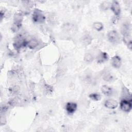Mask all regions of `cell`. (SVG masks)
Masks as SVG:
<instances>
[{
	"label": "cell",
	"mask_w": 132,
	"mask_h": 132,
	"mask_svg": "<svg viewBox=\"0 0 132 132\" xmlns=\"http://www.w3.org/2000/svg\"><path fill=\"white\" fill-rule=\"evenodd\" d=\"M93 27L96 30L100 31L103 29L104 26H103V24L101 22H96L93 24Z\"/></svg>",
	"instance_id": "9a60e30c"
},
{
	"label": "cell",
	"mask_w": 132,
	"mask_h": 132,
	"mask_svg": "<svg viewBox=\"0 0 132 132\" xmlns=\"http://www.w3.org/2000/svg\"><path fill=\"white\" fill-rule=\"evenodd\" d=\"M49 20L50 21V22L53 24H54L56 22V19L55 16H54L53 15L49 16Z\"/></svg>",
	"instance_id": "44dd1931"
},
{
	"label": "cell",
	"mask_w": 132,
	"mask_h": 132,
	"mask_svg": "<svg viewBox=\"0 0 132 132\" xmlns=\"http://www.w3.org/2000/svg\"><path fill=\"white\" fill-rule=\"evenodd\" d=\"M103 79L106 81L110 82L114 80L115 79V77L110 72L106 71L104 72L103 75Z\"/></svg>",
	"instance_id": "4fadbf2b"
},
{
	"label": "cell",
	"mask_w": 132,
	"mask_h": 132,
	"mask_svg": "<svg viewBox=\"0 0 132 132\" xmlns=\"http://www.w3.org/2000/svg\"><path fill=\"white\" fill-rule=\"evenodd\" d=\"M119 20V16H114L112 19H111V22L113 24H116Z\"/></svg>",
	"instance_id": "ffe728a7"
},
{
	"label": "cell",
	"mask_w": 132,
	"mask_h": 132,
	"mask_svg": "<svg viewBox=\"0 0 132 132\" xmlns=\"http://www.w3.org/2000/svg\"><path fill=\"white\" fill-rule=\"evenodd\" d=\"M120 108L124 112H129L132 108L131 100L123 98L120 102Z\"/></svg>",
	"instance_id": "5b68a950"
},
{
	"label": "cell",
	"mask_w": 132,
	"mask_h": 132,
	"mask_svg": "<svg viewBox=\"0 0 132 132\" xmlns=\"http://www.w3.org/2000/svg\"><path fill=\"white\" fill-rule=\"evenodd\" d=\"M107 38L108 41L113 44H117L120 41V37L117 31L115 30H110L108 32Z\"/></svg>",
	"instance_id": "3957f363"
},
{
	"label": "cell",
	"mask_w": 132,
	"mask_h": 132,
	"mask_svg": "<svg viewBox=\"0 0 132 132\" xmlns=\"http://www.w3.org/2000/svg\"><path fill=\"white\" fill-rule=\"evenodd\" d=\"M101 91L105 96H111L113 93V89L107 86V85H103L101 87Z\"/></svg>",
	"instance_id": "7c38bea8"
},
{
	"label": "cell",
	"mask_w": 132,
	"mask_h": 132,
	"mask_svg": "<svg viewBox=\"0 0 132 132\" xmlns=\"http://www.w3.org/2000/svg\"><path fill=\"white\" fill-rule=\"evenodd\" d=\"M94 60L93 56L90 53H86L84 56V60L85 62L90 63L92 62Z\"/></svg>",
	"instance_id": "e0dca14e"
},
{
	"label": "cell",
	"mask_w": 132,
	"mask_h": 132,
	"mask_svg": "<svg viewBox=\"0 0 132 132\" xmlns=\"http://www.w3.org/2000/svg\"><path fill=\"white\" fill-rule=\"evenodd\" d=\"M91 42V38L89 35H86L82 37V42L88 45L90 44Z\"/></svg>",
	"instance_id": "d6986e66"
},
{
	"label": "cell",
	"mask_w": 132,
	"mask_h": 132,
	"mask_svg": "<svg viewBox=\"0 0 132 132\" xmlns=\"http://www.w3.org/2000/svg\"><path fill=\"white\" fill-rule=\"evenodd\" d=\"M110 5H111V3H109L108 2H103L101 4L100 8L103 11L107 10L109 8H110Z\"/></svg>",
	"instance_id": "ac0fdd59"
},
{
	"label": "cell",
	"mask_w": 132,
	"mask_h": 132,
	"mask_svg": "<svg viewBox=\"0 0 132 132\" xmlns=\"http://www.w3.org/2000/svg\"><path fill=\"white\" fill-rule=\"evenodd\" d=\"M104 106L109 109H116L118 106V102L113 99H108L105 102Z\"/></svg>",
	"instance_id": "9c48e42d"
},
{
	"label": "cell",
	"mask_w": 132,
	"mask_h": 132,
	"mask_svg": "<svg viewBox=\"0 0 132 132\" xmlns=\"http://www.w3.org/2000/svg\"><path fill=\"white\" fill-rule=\"evenodd\" d=\"M110 9L113 12L115 16H119L121 13V8L119 3L116 1H114L111 3Z\"/></svg>",
	"instance_id": "8992f818"
},
{
	"label": "cell",
	"mask_w": 132,
	"mask_h": 132,
	"mask_svg": "<svg viewBox=\"0 0 132 132\" xmlns=\"http://www.w3.org/2000/svg\"><path fill=\"white\" fill-rule=\"evenodd\" d=\"M111 63L114 68H119L122 63L121 58L119 56H114L111 59Z\"/></svg>",
	"instance_id": "8fae6325"
},
{
	"label": "cell",
	"mask_w": 132,
	"mask_h": 132,
	"mask_svg": "<svg viewBox=\"0 0 132 132\" xmlns=\"http://www.w3.org/2000/svg\"><path fill=\"white\" fill-rule=\"evenodd\" d=\"M89 97L92 100L94 101H98L101 99V96L99 93H92L90 94Z\"/></svg>",
	"instance_id": "2e32d148"
},
{
	"label": "cell",
	"mask_w": 132,
	"mask_h": 132,
	"mask_svg": "<svg viewBox=\"0 0 132 132\" xmlns=\"http://www.w3.org/2000/svg\"><path fill=\"white\" fill-rule=\"evenodd\" d=\"M109 59V56L107 53L103 52H101L98 54L96 57V61L98 63H104L107 61Z\"/></svg>",
	"instance_id": "30bf717a"
},
{
	"label": "cell",
	"mask_w": 132,
	"mask_h": 132,
	"mask_svg": "<svg viewBox=\"0 0 132 132\" xmlns=\"http://www.w3.org/2000/svg\"><path fill=\"white\" fill-rule=\"evenodd\" d=\"M23 16L20 14H16L14 15V22L12 24V30L13 31H17L20 29L22 25Z\"/></svg>",
	"instance_id": "277c9868"
},
{
	"label": "cell",
	"mask_w": 132,
	"mask_h": 132,
	"mask_svg": "<svg viewBox=\"0 0 132 132\" xmlns=\"http://www.w3.org/2000/svg\"><path fill=\"white\" fill-rule=\"evenodd\" d=\"M39 44V42L37 40L35 39H32L30 40L28 42H27V46L30 49H34Z\"/></svg>",
	"instance_id": "5bb4252c"
},
{
	"label": "cell",
	"mask_w": 132,
	"mask_h": 132,
	"mask_svg": "<svg viewBox=\"0 0 132 132\" xmlns=\"http://www.w3.org/2000/svg\"><path fill=\"white\" fill-rule=\"evenodd\" d=\"M121 33L123 35V41L131 49V27L128 23H124L121 27Z\"/></svg>",
	"instance_id": "6da1fadb"
},
{
	"label": "cell",
	"mask_w": 132,
	"mask_h": 132,
	"mask_svg": "<svg viewBox=\"0 0 132 132\" xmlns=\"http://www.w3.org/2000/svg\"><path fill=\"white\" fill-rule=\"evenodd\" d=\"M77 105L75 102H68L65 105V110L67 113L69 114L74 113L77 109Z\"/></svg>",
	"instance_id": "52a82bcc"
},
{
	"label": "cell",
	"mask_w": 132,
	"mask_h": 132,
	"mask_svg": "<svg viewBox=\"0 0 132 132\" xmlns=\"http://www.w3.org/2000/svg\"><path fill=\"white\" fill-rule=\"evenodd\" d=\"M13 45L15 48L18 50L22 48V47L27 46V42L22 37H19L16 38V40L15 41Z\"/></svg>",
	"instance_id": "ba28073f"
},
{
	"label": "cell",
	"mask_w": 132,
	"mask_h": 132,
	"mask_svg": "<svg viewBox=\"0 0 132 132\" xmlns=\"http://www.w3.org/2000/svg\"><path fill=\"white\" fill-rule=\"evenodd\" d=\"M32 19L35 23L41 24L44 22L45 20V16L41 10L36 9L33 12L32 15Z\"/></svg>",
	"instance_id": "7a4b0ae2"
}]
</instances>
